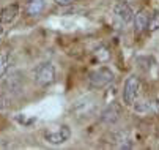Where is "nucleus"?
<instances>
[{
    "instance_id": "1",
    "label": "nucleus",
    "mask_w": 159,
    "mask_h": 150,
    "mask_svg": "<svg viewBox=\"0 0 159 150\" xmlns=\"http://www.w3.org/2000/svg\"><path fill=\"white\" fill-rule=\"evenodd\" d=\"M113 79H115V74L110 68L99 67L88 74V87L92 90H101L107 87L110 82H113Z\"/></svg>"
},
{
    "instance_id": "2",
    "label": "nucleus",
    "mask_w": 159,
    "mask_h": 150,
    "mask_svg": "<svg viewBox=\"0 0 159 150\" xmlns=\"http://www.w3.org/2000/svg\"><path fill=\"white\" fill-rule=\"evenodd\" d=\"M98 108V101L96 98H93L92 95H85L82 98H79L71 108V112L76 119H88L95 115Z\"/></svg>"
},
{
    "instance_id": "3",
    "label": "nucleus",
    "mask_w": 159,
    "mask_h": 150,
    "mask_svg": "<svg viewBox=\"0 0 159 150\" xmlns=\"http://www.w3.org/2000/svg\"><path fill=\"white\" fill-rule=\"evenodd\" d=\"M33 76H35V82L39 87H49L55 82V76H57L55 67L51 62H43L35 68Z\"/></svg>"
},
{
    "instance_id": "4",
    "label": "nucleus",
    "mask_w": 159,
    "mask_h": 150,
    "mask_svg": "<svg viewBox=\"0 0 159 150\" xmlns=\"http://www.w3.org/2000/svg\"><path fill=\"white\" fill-rule=\"evenodd\" d=\"M139 90H140V79L137 76H129L125 82L123 87V101L128 106H132V103L137 100L139 96Z\"/></svg>"
},
{
    "instance_id": "5",
    "label": "nucleus",
    "mask_w": 159,
    "mask_h": 150,
    "mask_svg": "<svg viewBox=\"0 0 159 150\" xmlns=\"http://www.w3.org/2000/svg\"><path fill=\"white\" fill-rule=\"evenodd\" d=\"M71 138V130L66 125H61L55 130H48L44 133V141L52 144V145H61Z\"/></svg>"
},
{
    "instance_id": "6",
    "label": "nucleus",
    "mask_w": 159,
    "mask_h": 150,
    "mask_svg": "<svg viewBox=\"0 0 159 150\" xmlns=\"http://www.w3.org/2000/svg\"><path fill=\"white\" fill-rule=\"evenodd\" d=\"M120 117H121V106L118 103H110L101 111L99 122L104 125H113L120 120Z\"/></svg>"
},
{
    "instance_id": "7",
    "label": "nucleus",
    "mask_w": 159,
    "mask_h": 150,
    "mask_svg": "<svg viewBox=\"0 0 159 150\" xmlns=\"http://www.w3.org/2000/svg\"><path fill=\"white\" fill-rule=\"evenodd\" d=\"M113 14H115L123 24H129L134 21V10L128 2H117L115 7H113Z\"/></svg>"
},
{
    "instance_id": "8",
    "label": "nucleus",
    "mask_w": 159,
    "mask_h": 150,
    "mask_svg": "<svg viewBox=\"0 0 159 150\" xmlns=\"http://www.w3.org/2000/svg\"><path fill=\"white\" fill-rule=\"evenodd\" d=\"M17 16H19V5L17 3H11V5L5 7L2 11H0V24L2 26L13 24Z\"/></svg>"
},
{
    "instance_id": "9",
    "label": "nucleus",
    "mask_w": 159,
    "mask_h": 150,
    "mask_svg": "<svg viewBox=\"0 0 159 150\" xmlns=\"http://www.w3.org/2000/svg\"><path fill=\"white\" fill-rule=\"evenodd\" d=\"M148 19H150V13L147 10H140L137 14H134V29L137 33H142L145 30H148Z\"/></svg>"
},
{
    "instance_id": "10",
    "label": "nucleus",
    "mask_w": 159,
    "mask_h": 150,
    "mask_svg": "<svg viewBox=\"0 0 159 150\" xmlns=\"http://www.w3.org/2000/svg\"><path fill=\"white\" fill-rule=\"evenodd\" d=\"M46 2L44 0H27L25 2V13L29 16H39L44 10Z\"/></svg>"
},
{
    "instance_id": "11",
    "label": "nucleus",
    "mask_w": 159,
    "mask_h": 150,
    "mask_svg": "<svg viewBox=\"0 0 159 150\" xmlns=\"http://www.w3.org/2000/svg\"><path fill=\"white\" fill-rule=\"evenodd\" d=\"M5 87L8 89V92H20L22 90V76L20 73H13L8 76L7 82H5Z\"/></svg>"
},
{
    "instance_id": "12",
    "label": "nucleus",
    "mask_w": 159,
    "mask_h": 150,
    "mask_svg": "<svg viewBox=\"0 0 159 150\" xmlns=\"http://www.w3.org/2000/svg\"><path fill=\"white\" fill-rule=\"evenodd\" d=\"M10 63H11V57H10L8 52H2V54H0V77H3L8 73Z\"/></svg>"
},
{
    "instance_id": "13",
    "label": "nucleus",
    "mask_w": 159,
    "mask_h": 150,
    "mask_svg": "<svg viewBox=\"0 0 159 150\" xmlns=\"http://www.w3.org/2000/svg\"><path fill=\"white\" fill-rule=\"evenodd\" d=\"M148 30L150 32H157L159 30V10H154L150 14L148 19Z\"/></svg>"
},
{
    "instance_id": "14",
    "label": "nucleus",
    "mask_w": 159,
    "mask_h": 150,
    "mask_svg": "<svg viewBox=\"0 0 159 150\" xmlns=\"http://www.w3.org/2000/svg\"><path fill=\"white\" fill-rule=\"evenodd\" d=\"M95 55L98 57V60H99V62H107V60H109V57H110V52H109V49H107V48L99 46V48L95 51Z\"/></svg>"
},
{
    "instance_id": "15",
    "label": "nucleus",
    "mask_w": 159,
    "mask_h": 150,
    "mask_svg": "<svg viewBox=\"0 0 159 150\" xmlns=\"http://www.w3.org/2000/svg\"><path fill=\"white\" fill-rule=\"evenodd\" d=\"M147 104H148V112L150 114H159V96L153 98V100H148Z\"/></svg>"
},
{
    "instance_id": "16",
    "label": "nucleus",
    "mask_w": 159,
    "mask_h": 150,
    "mask_svg": "<svg viewBox=\"0 0 159 150\" xmlns=\"http://www.w3.org/2000/svg\"><path fill=\"white\" fill-rule=\"evenodd\" d=\"M10 108V98L3 93H0V111H7Z\"/></svg>"
},
{
    "instance_id": "17",
    "label": "nucleus",
    "mask_w": 159,
    "mask_h": 150,
    "mask_svg": "<svg viewBox=\"0 0 159 150\" xmlns=\"http://www.w3.org/2000/svg\"><path fill=\"white\" fill-rule=\"evenodd\" d=\"M54 2L57 5H60V7H70V5H73L76 2V0H54Z\"/></svg>"
},
{
    "instance_id": "18",
    "label": "nucleus",
    "mask_w": 159,
    "mask_h": 150,
    "mask_svg": "<svg viewBox=\"0 0 159 150\" xmlns=\"http://www.w3.org/2000/svg\"><path fill=\"white\" fill-rule=\"evenodd\" d=\"M3 35H5V30H3V27H2V24H0V41L3 40Z\"/></svg>"
}]
</instances>
